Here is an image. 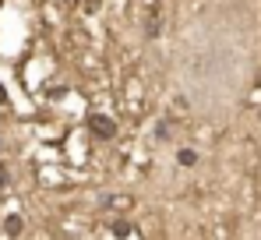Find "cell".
<instances>
[{"instance_id":"cell-3","label":"cell","mask_w":261,"mask_h":240,"mask_svg":"<svg viewBox=\"0 0 261 240\" xmlns=\"http://www.w3.org/2000/svg\"><path fill=\"white\" fill-rule=\"evenodd\" d=\"M0 184H7V169L4 166H0Z\"/></svg>"},{"instance_id":"cell-1","label":"cell","mask_w":261,"mask_h":240,"mask_svg":"<svg viewBox=\"0 0 261 240\" xmlns=\"http://www.w3.org/2000/svg\"><path fill=\"white\" fill-rule=\"evenodd\" d=\"M92 127L99 131V138H110V134H113V124H110L106 117H92Z\"/></svg>"},{"instance_id":"cell-2","label":"cell","mask_w":261,"mask_h":240,"mask_svg":"<svg viewBox=\"0 0 261 240\" xmlns=\"http://www.w3.org/2000/svg\"><path fill=\"white\" fill-rule=\"evenodd\" d=\"M4 230H7L11 237H14V233H21V219H18V216H7V223H4Z\"/></svg>"},{"instance_id":"cell-4","label":"cell","mask_w":261,"mask_h":240,"mask_svg":"<svg viewBox=\"0 0 261 240\" xmlns=\"http://www.w3.org/2000/svg\"><path fill=\"white\" fill-rule=\"evenodd\" d=\"M0 102H4V88H0Z\"/></svg>"}]
</instances>
